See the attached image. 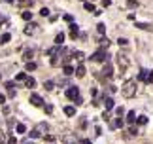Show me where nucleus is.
Wrapping results in <instances>:
<instances>
[{
    "instance_id": "nucleus-1",
    "label": "nucleus",
    "mask_w": 153,
    "mask_h": 144,
    "mask_svg": "<svg viewBox=\"0 0 153 144\" xmlns=\"http://www.w3.org/2000/svg\"><path fill=\"white\" fill-rule=\"evenodd\" d=\"M123 95H125L127 99H132L136 95V82L134 80H129L125 86H123Z\"/></svg>"
},
{
    "instance_id": "nucleus-2",
    "label": "nucleus",
    "mask_w": 153,
    "mask_h": 144,
    "mask_svg": "<svg viewBox=\"0 0 153 144\" xmlns=\"http://www.w3.org/2000/svg\"><path fill=\"white\" fill-rule=\"evenodd\" d=\"M91 61H96V63H108L110 61V53L104 50H98L95 55H91Z\"/></svg>"
},
{
    "instance_id": "nucleus-3",
    "label": "nucleus",
    "mask_w": 153,
    "mask_h": 144,
    "mask_svg": "<svg viewBox=\"0 0 153 144\" xmlns=\"http://www.w3.org/2000/svg\"><path fill=\"white\" fill-rule=\"evenodd\" d=\"M117 65H119L121 72H125L127 68H129V59H127L125 53H119V55H117Z\"/></svg>"
},
{
    "instance_id": "nucleus-4",
    "label": "nucleus",
    "mask_w": 153,
    "mask_h": 144,
    "mask_svg": "<svg viewBox=\"0 0 153 144\" xmlns=\"http://www.w3.org/2000/svg\"><path fill=\"white\" fill-rule=\"evenodd\" d=\"M138 82H151V70H146V68H142L138 74Z\"/></svg>"
},
{
    "instance_id": "nucleus-5",
    "label": "nucleus",
    "mask_w": 153,
    "mask_h": 144,
    "mask_svg": "<svg viewBox=\"0 0 153 144\" xmlns=\"http://www.w3.org/2000/svg\"><path fill=\"white\" fill-rule=\"evenodd\" d=\"M66 97H68V99H70V101H74V99H76V97H80V89H78L76 86L68 87V89H66Z\"/></svg>"
},
{
    "instance_id": "nucleus-6",
    "label": "nucleus",
    "mask_w": 153,
    "mask_h": 144,
    "mask_svg": "<svg viewBox=\"0 0 153 144\" xmlns=\"http://www.w3.org/2000/svg\"><path fill=\"white\" fill-rule=\"evenodd\" d=\"M28 101H30V104H34V106H42V104H44V103H42V97L36 95V93L30 95V99H28Z\"/></svg>"
},
{
    "instance_id": "nucleus-7",
    "label": "nucleus",
    "mask_w": 153,
    "mask_h": 144,
    "mask_svg": "<svg viewBox=\"0 0 153 144\" xmlns=\"http://www.w3.org/2000/svg\"><path fill=\"white\" fill-rule=\"evenodd\" d=\"M78 34H80V29H78V25L72 21V23H70V36H72L74 40H76V38H78Z\"/></svg>"
},
{
    "instance_id": "nucleus-8",
    "label": "nucleus",
    "mask_w": 153,
    "mask_h": 144,
    "mask_svg": "<svg viewBox=\"0 0 153 144\" xmlns=\"http://www.w3.org/2000/svg\"><path fill=\"white\" fill-rule=\"evenodd\" d=\"M34 131H38V135H44V133H45V131H49V125H47V123H38V125H36V129H34Z\"/></svg>"
},
{
    "instance_id": "nucleus-9",
    "label": "nucleus",
    "mask_w": 153,
    "mask_h": 144,
    "mask_svg": "<svg viewBox=\"0 0 153 144\" xmlns=\"http://www.w3.org/2000/svg\"><path fill=\"white\" fill-rule=\"evenodd\" d=\"M104 108H106V112L113 108V99L112 97H104Z\"/></svg>"
},
{
    "instance_id": "nucleus-10",
    "label": "nucleus",
    "mask_w": 153,
    "mask_h": 144,
    "mask_svg": "<svg viewBox=\"0 0 153 144\" xmlns=\"http://www.w3.org/2000/svg\"><path fill=\"white\" fill-rule=\"evenodd\" d=\"M102 74H104L106 78H112V74H113V68H112V65H108V63H106V67L102 68Z\"/></svg>"
},
{
    "instance_id": "nucleus-11",
    "label": "nucleus",
    "mask_w": 153,
    "mask_h": 144,
    "mask_svg": "<svg viewBox=\"0 0 153 144\" xmlns=\"http://www.w3.org/2000/svg\"><path fill=\"white\" fill-rule=\"evenodd\" d=\"M63 72L66 74V76H72L74 72H76V68L72 67V65H64V68H63Z\"/></svg>"
},
{
    "instance_id": "nucleus-12",
    "label": "nucleus",
    "mask_w": 153,
    "mask_h": 144,
    "mask_svg": "<svg viewBox=\"0 0 153 144\" xmlns=\"http://www.w3.org/2000/svg\"><path fill=\"white\" fill-rule=\"evenodd\" d=\"M64 114L66 116H76V106H64Z\"/></svg>"
},
{
    "instance_id": "nucleus-13",
    "label": "nucleus",
    "mask_w": 153,
    "mask_h": 144,
    "mask_svg": "<svg viewBox=\"0 0 153 144\" xmlns=\"http://www.w3.org/2000/svg\"><path fill=\"white\" fill-rule=\"evenodd\" d=\"M6 87H8V95H9V97H15V89H13V82H8V84H6Z\"/></svg>"
},
{
    "instance_id": "nucleus-14",
    "label": "nucleus",
    "mask_w": 153,
    "mask_h": 144,
    "mask_svg": "<svg viewBox=\"0 0 153 144\" xmlns=\"http://www.w3.org/2000/svg\"><path fill=\"white\" fill-rule=\"evenodd\" d=\"M76 76L78 78H83V76H85V67H83V65H80V67L76 68Z\"/></svg>"
},
{
    "instance_id": "nucleus-15",
    "label": "nucleus",
    "mask_w": 153,
    "mask_h": 144,
    "mask_svg": "<svg viewBox=\"0 0 153 144\" xmlns=\"http://www.w3.org/2000/svg\"><path fill=\"white\" fill-rule=\"evenodd\" d=\"M63 140H64V144H80L76 140V137H63Z\"/></svg>"
},
{
    "instance_id": "nucleus-16",
    "label": "nucleus",
    "mask_w": 153,
    "mask_h": 144,
    "mask_svg": "<svg viewBox=\"0 0 153 144\" xmlns=\"http://www.w3.org/2000/svg\"><path fill=\"white\" fill-rule=\"evenodd\" d=\"M25 84H27L28 89H34V87H36V80H34V78H27V82H25Z\"/></svg>"
},
{
    "instance_id": "nucleus-17",
    "label": "nucleus",
    "mask_w": 153,
    "mask_h": 144,
    "mask_svg": "<svg viewBox=\"0 0 153 144\" xmlns=\"http://www.w3.org/2000/svg\"><path fill=\"white\" fill-rule=\"evenodd\" d=\"M63 42H64V34H63V32H59V34L55 36V44H57V46H63Z\"/></svg>"
},
{
    "instance_id": "nucleus-18",
    "label": "nucleus",
    "mask_w": 153,
    "mask_h": 144,
    "mask_svg": "<svg viewBox=\"0 0 153 144\" xmlns=\"http://www.w3.org/2000/svg\"><path fill=\"white\" fill-rule=\"evenodd\" d=\"M127 122H129V123H134L136 122V112H134V110L127 114Z\"/></svg>"
},
{
    "instance_id": "nucleus-19",
    "label": "nucleus",
    "mask_w": 153,
    "mask_h": 144,
    "mask_svg": "<svg viewBox=\"0 0 153 144\" xmlns=\"http://www.w3.org/2000/svg\"><path fill=\"white\" fill-rule=\"evenodd\" d=\"M9 40H11V36H9V34H8V32H4V34L0 36V44H8V42H9Z\"/></svg>"
},
{
    "instance_id": "nucleus-20",
    "label": "nucleus",
    "mask_w": 153,
    "mask_h": 144,
    "mask_svg": "<svg viewBox=\"0 0 153 144\" xmlns=\"http://www.w3.org/2000/svg\"><path fill=\"white\" fill-rule=\"evenodd\" d=\"M32 55H34V50H27V51H25V55H23V59H25V61H30Z\"/></svg>"
},
{
    "instance_id": "nucleus-21",
    "label": "nucleus",
    "mask_w": 153,
    "mask_h": 144,
    "mask_svg": "<svg viewBox=\"0 0 153 144\" xmlns=\"http://www.w3.org/2000/svg\"><path fill=\"white\" fill-rule=\"evenodd\" d=\"M15 80L17 82H27V74H25V72H19L17 76H15Z\"/></svg>"
},
{
    "instance_id": "nucleus-22",
    "label": "nucleus",
    "mask_w": 153,
    "mask_h": 144,
    "mask_svg": "<svg viewBox=\"0 0 153 144\" xmlns=\"http://www.w3.org/2000/svg\"><path fill=\"white\" fill-rule=\"evenodd\" d=\"M15 129H17V133H19V135H23V133H27V127L23 125V123H17V127H15Z\"/></svg>"
},
{
    "instance_id": "nucleus-23",
    "label": "nucleus",
    "mask_w": 153,
    "mask_h": 144,
    "mask_svg": "<svg viewBox=\"0 0 153 144\" xmlns=\"http://www.w3.org/2000/svg\"><path fill=\"white\" fill-rule=\"evenodd\" d=\"M21 17L25 19V21H30V19H32V14H30V12H23V14H21Z\"/></svg>"
},
{
    "instance_id": "nucleus-24",
    "label": "nucleus",
    "mask_w": 153,
    "mask_h": 144,
    "mask_svg": "<svg viewBox=\"0 0 153 144\" xmlns=\"http://www.w3.org/2000/svg\"><path fill=\"white\" fill-rule=\"evenodd\" d=\"M112 127H123V118H117L115 122L112 123Z\"/></svg>"
},
{
    "instance_id": "nucleus-25",
    "label": "nucleus",
    "mask_w": 153,
    "mask_h": 144,
    "mask_svg": "<svg viewBox=\"0 0 153 144\" xmlns=\"http://www.w3.org/2000/svg\"><path fill=\"white\" fill-rule=\"evenodd\" d=\"M136 27H138V29H144V31H151V27H149V25H146V23H136Z\"/></svg>"
},
{
    "instance_id": "nucleus-26",
    "label": "nucleus",
    "mask_w": 153,
    "mask_h": 144,
    "mask_svg": "<svg viewBox=\"0 0 153 144\" xmlns=\"http://www.w3.org/2000/svg\"><path fill=\"white\" fill-rule=\"evenodd\" d=\"M136 122H138V125H146V123H148V118H146V116H140Z\"/></svg>"
},
{
    "instance_id": "nucleus-27",
    "label": "nucleus",
    "mask_w": 153,
    "mask_h": 144,
    "mask_svg": "<svg viewBox=\"0 0 153 144\" xmlns=\"http://www.w3.org/2000/svg\"><path fill=\"white\" fill-rule=\"evenodd\" d=\"M6 142H8V144H17V139H15L13 135H9V137H8V140H6Z\"/></svg>"
},
{
    "instance_id": "nucleus-28",
    "label": "nucleus",
    "mask_w": 153,
    "mask_h": 144,
    "mask_svg": "<svg viewBox=\"0 0 153 144\" xmlns=\"http://www.w3.org/2000/svg\"><path fill=\"white\" fill-rule=\"evenodd\" d=\"M19 6H30L32 4V0H17Z\"/></svg>"
},
{
    "instance_id": "nucleus-29",
    "label": "nucleus",
    "mask_w": 153,
    "mask_h": 144,
    "mask_svg": "<svg viewBox=\"0 0 153 144\" xmlns=\"http://www.w3.org/2000/svg\"><path fill=\"white\" fill-rule=\"evenodd\" d=\"M115 112H117V118H123V114H125V108H123V106H119V108L115 110Z\"/></svg>"
},
{
    "instance_id": "nucleus-30",
    "label": "nucleus",
    "mask_w": 153,
    "mask_h": 144,
    "mask_svg": "<svg viewBox=\"0 0 153 144\" xmlns=\"http://www.w3.org/2000/svg\"><path fill=\"white\" fill-rule=\"evenodd\" d=\"M100 46H102V50H104V48H108V46H110L108 38H102V40H100Z\"/></svg>"
},
{
    "instance_id": "nucleus-31",
    "label": "nucleus",
    "mask_w": 153,
    "mask_h": 144,
    "mask_svg": "<svg viewBox=\"0 0 153 144\" xmlns=\"http://www.w3.org/2000/svg\"><path fill=\"white\" fill-rule=\"evenodd\" d=\"M96 31H98L100 34H104V32H106V27H104L102 23H98V27H96Z\"/></svg>"
},
{
    "instance_id": "nucleus-32",
    "label": "nucleus",
    "mask_w": 153,
    "mask_h": 144,
    "mask_svg": "<svg viewBox=\"0 0 153 144\" xmlns=\"http://www.w3.org/2000/svg\"><path fill=\"white\" fill-rule=\"evenodd\" d=\"M44 87H45L47 91H51V89H53V82H45V84H44Z\"/></svg>"
},
{
    "instance_id": "nucleus-33",
    "label": "nucleus",
    "mask_w": 153,
    "mask_h": 144,
    "mask_svg": "<svg viewBox=\"0 0 153 144\" xmlns=\"http://www.w3.org/2000/svg\"><path fill=\"white\" fill-rule=\"evenodd\" d=\"M129 135H131V137L138 135V129H136V127H131V129H129Z\"/></svg>"
},
{
    "instance_id": "nucleus-34",
    "label": "nucleus",
    "mask_w": 153,
    "mask_h": 144,
    "mask_svg": "<svg viewBox=\"0 0 153 144\" xmlns=\"http://www.w3.org/2000/svg\"><path fill=\"white\" fill-rule=\"evenodd\" d=\"M25 32H27V34H32V32H34V23H32L30 27H27V29H25Z\"/></svg>"
},
{
    "instance_id": "nucleus-35",
    "label": "nucleus",
    "mask_w": 153,
    "mask_h": 144,
    "mask_svg": "<svg viewBox=\"0 0 153 144\" xmlns=\"http://www.w3.org/2000/svg\"><path fill=\"white\" fill-rule=\"evenodd\" d=\"M0 144H6V135H4V131H0Z\"/></svg>"
},
{
    "instance_id": "nucleus-36",
    "label": "nucleus",
    "mask_w": 153,
    "mask_h": 144,
    "mask_svg": "<svg viewBox=\"0 0 153 144\" xmlns=\"http://www.w3.org/2000/svg\"><path fill=\"white\" fill-rule=\"evenodd\" d=\"M127 6H129V8H136L138 2H136V0H129V4H127Z\"/></svg>"
},
{
    "instance_id": "nucleus-37",
    "label": "nucleus",
    "mask_w": 153,
    "mask_h": 144,
    "mask_svg": "<svg viewBox=\"0 0 153 144\" xmlns=\"http://www.w3.org/2000/svg\"><path fill=\"white\" fill-rule=\"evenodd\" d=\"M36 68V63H27V70H34Z\"/></svg>"
},
{
    "instance_id": "nucleus-38",
    "label": "nucleus",
    "mask_w": 153,
    "mask_h": 144,
    "mask_svg": "<svg viewBox=\"0 0 153 144\" xmlns=\"http://www.w3.org/2000/svg\"><path fill=\"white\" fill-rule=\"evenodd\" d=\"M44 110H45L47 114H51V112H53V106H51V104H47V106H44Z\"/></svg>"
},
{
    "instance_id": "nucleus-39",
    "label": "nucleus",
    "mask_w": 153,
    "mask_h": 144,
    "mask_svg": "<svg viewBox=\"0 0 153 144\" xmlns=\"http://www.w3.org/2000/svg\"><path fill=\"white\" fill-rule=\"evenodd\" d=\"M85 10H87V12H95V6H93V4H85Z\"/></svg>"
},
{
    "instance_id": "nucleus-40",
    "label": "nucleus",
    "mask_w": 153,
    "mask_h": 144,
    "mask_svg": "<svg viewBox=\"0 0 153 144\" xmlns=\"http://www.w3.org/2000/svg\"><path fill=\"white\" fill-rule=\"evenodd\" d=\"M74 103H76V104H78V106H80V104H81V103H83V99H81V97H76V99H74Z\"/></svg>"
},
{
    "instance_id": "nucleus-41",
    "label": "nucleus",
    "mask_w": 153,
    "mask_h": 144,
    "mask_svg": "<svg viewBox=\"0 0 153 144\" xmlns=\"http://www.w3.org/2000/svg\"><path fill=\"white\" fill-rule=\"evenodd\" d=\"M40 14H42V15H44V17H45V15H49V10H47V8H44V10H42V12H40Z\"/></svg>"
},
{
    "instance_id": "nucleus-42",
    "label": "nucleus",
    "mask_w": 153,
    "mask_h": 144,
    "mask_svg": "<svg viewBox=\"0 0 153 144\" xmlns=\"http://www.w3.org/2000/svg\"><path fill=\"white\" fill-rule=\"evenodd\" d=\"M64 21H68V23H72L74 19H72V15H68V14H66V15H64Z\"/></svg>"
},
{
    "instance_id": "nucleus-43",
    "label": "nucleus",
    "mask_w": 153,
    "mask_h": 144,
    "mask_svg": "<svg viewBox=\"0 0 153 144\" xmlns=\"http://www.w3.org/2000/svg\"><path fill=\"white\" fill-rule=\"evenodd\" d=\"M30 137H32V139H38L40 135H38V131H30Z\"/></svg>"
},
{
    "instance_id": "nucleus-44",
    "label": "nucleus",
    "mask_w": 153,
    "mask_h": 144,
    "mask_svg": "<svg viewBox=\"0 0 153 144\" xmlns=\"http://www.w3.org/2000/svg\"><path fill=\"white\" fill-rule=\"evenodd\" d=\"M119 46H127V38H119Z\"/></svg>"
},
{
    "instance_id": "nucleus-45",
    "label": "nucleus",
    "mask_w": 153,
    "mask_h": 144,
    "mask_svg": "<svg viewBox=\"0 0 153 144\" xmlns=\"http://www.w3.org/2000/svg\"><path fill=\"white\" fill-rule=\"evenodd\" d=\"M80 144H93V142H91L89 139H83V140H80Z\"/></svg>"
},
{
    "instance_id": "nucleus-46",
    "label": "nucleus",
    "mask_w": 153,
    "mask_h": 144,
    "mask_svg": "<svg viewBox=\"0 0 153 144\" xmlns=\"http://www.w3.org/2000/svg\"><path fill=\"white\" fill-rule=\"evenodd\" d=\"M6 103V97H4V95H0V104H4Z\"/></svg>"
},
{
    "instance_id": "nucleus-47",
    "label": "nucleus",
    "mask_w": 153,
    "mask_h": 144,
    "mask_svg": "<svg viewBox=\"0 0 153 144\" xmlns=\"http://www.w3.org/2000/svg\"><path fill=\"white\" fill-rule=\"evenodd\" d=\"M23 144H34V142H32V140H27V142H23Z\"/></svg>"
},
{
    "instance_id": "nucleus-48",
    "label": "nucleus",
    "mask_w": 153,
    "mask_h": 144,
    "mask_svg": "<svg viewBox=\"0 0 153 144\" xmlns=\"http://www.w3.org/2000/svg\"><path fill=\"white\" fill-rule=\"evenodd\" d=\"M151 84H153V72H151Z\"/></svg>"
}]
</instances>
